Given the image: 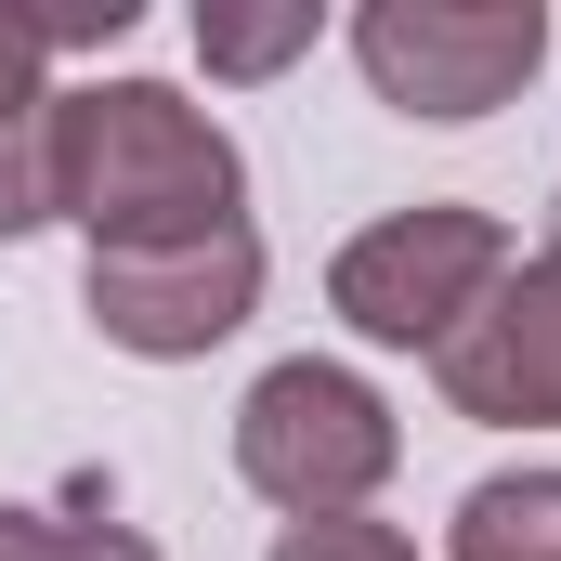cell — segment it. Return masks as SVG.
I'll list each match as a JSON object with an SVG mask.
<instances>
[{"label": "cell", "instance_id": "2", "mask_svg": "<svg viewBox=\"0 0 561 561\" xmlns=\"http://www.w3.org/2000/svg\"><path fill=\"white\" fill-rule=\"evenodd\" d=\"M353 53H366V79L405 118H483V105H510L536 79L549 13L536 0H483V13H457V0H379L353 26Z\"/></svg>", "mask_w": 561, "mask_h": 561}, {"label": "cell", "instance_id": "6", "mask_svg": "<svg viewBox=\"0 0 561 561\" xmlns=\"http://www.w3.org/2000/svg\"><path fill=\"white\" fill-rule=\"evenodd\" d=\"M444 392L470 419H561V249L444 340Z\"/></svg>", "mask_w": 561, "mask_h": 561}, {"label": "cell", "instance_id": "8", "mask_svg": "<svg viewBox=\"0 0 561 561\" xmlns=\"http://www.w3.org/2000/svg\"><path fill=\"white\" fill-rule=\"evenodd\" d=\"M457 561H561V470L483 483V496L457 510Z\"/></svg>", "mask_w": 561, "mask_h": 561}, {"label": "cell", "instance_id": "11", "mask_svg": "<svg viewBox=\"0 0 561 561\" xmlns=\"http://www.w3.org/2000/svg\"><path fill=\"white\" fill-rule=\"evenodd\" d=\"M275 561H419L405 536H379V523H300Z\"/></svg>", "mask_w": 561, "mask_h": 561}, {"label": "cell", "instance_id": "5", "mask_svg": "<svg viewBox=\"0 0 561 561\" xmlns=\"http://www.w3.org/2000/svg\"><path fill=\"white\" fill-rule=\"evenodd\" d=\"M249 287H262V249L209 236V249H157V262H92V313L131 353H196L249 313Z\"/></svg>", "mask_w": 561, "mask_h": 561}, {"label": "cell", "instance_id": "4", "mask_svg": "<svg viewBox=\"0 0 561 561\" xmlns=\"http://www.w3.org/2000/svg\"><path fill=\"white\" fill-rule=\"evenodd\" d=\"M236 457H249V483H262V496L313 510V523H340V496H366V483L392 470V419H379L340 366H275V379L249 392Z\"/></svg>", "mask_w": 561, "mask_h": 561}, {"label": "cell", "instance_id": "9", "mask_svg": "<svg viewBox=\"0 0 561 561\" xmlns=\"http://www.w3.org/2000/svg\"><path fill=\"white\" fill-rule=\"evenodd\" d=\"M300 39H313V0H287V13H196V53H209V66H236V79L287 66Z\"/></svg>", "mask_w": 561, "mask_h": 561}, {"label": "cell", "instance_id": "1", "mask_svg": "<svg viewBox=\"0 0 561 561\" xmlns=\"http://www.w3.org/2000/svg\"><path fill=\"white\" fill-rule=\"evenodd\" d=\"M53 209H79L105 236V262H157V249H209L236 236V144L209 131L183 92L118 79V92H53Z\"/></svg>", "mask_w": 561, "mask_h": 561}, {"label": "cell", "instance_id": "3", "mask_svg": "<svg viewBox=\"0 0 561 561\" xmlns=\"http://www.w3.org/2000/svg\"><path fill=\"white\" fill-rule=\"evenodd\" d=\"M496 222L483 209H405V222H379V236H353L340 249V313L366 327V340H457L470 313H483V287H496Z\"/></svg>", "mask_w": 561, "mask_h": 561}, {"label": "cell", "instance_id": "10", "mask_svg": "<svg viewBox=\"0 0 561 561\" xmlns=\"http://www.w3.org/2000/svg\"><path fill=\"white\" fill-rule=\"evenodd\" d=\"M0 561H144L105 523H39V510H0Z\"/></svg>", "mask_w": 561, "mask_h": 561}, {"label": "cell", "instance_id": "7", "mask_svg": "<svg viewBox=\"0 0 561 561\" xmlns=\"http://www.w3.org/2000/svg\"><path fill=\"white\" fill-rule=\"evenodd\" d=\"M39 131H53V92H39V26L0 0V236L53 209V170H39Z\"/></svg>", "mask_w": 561, "mask_h": 561}]
</instances>
